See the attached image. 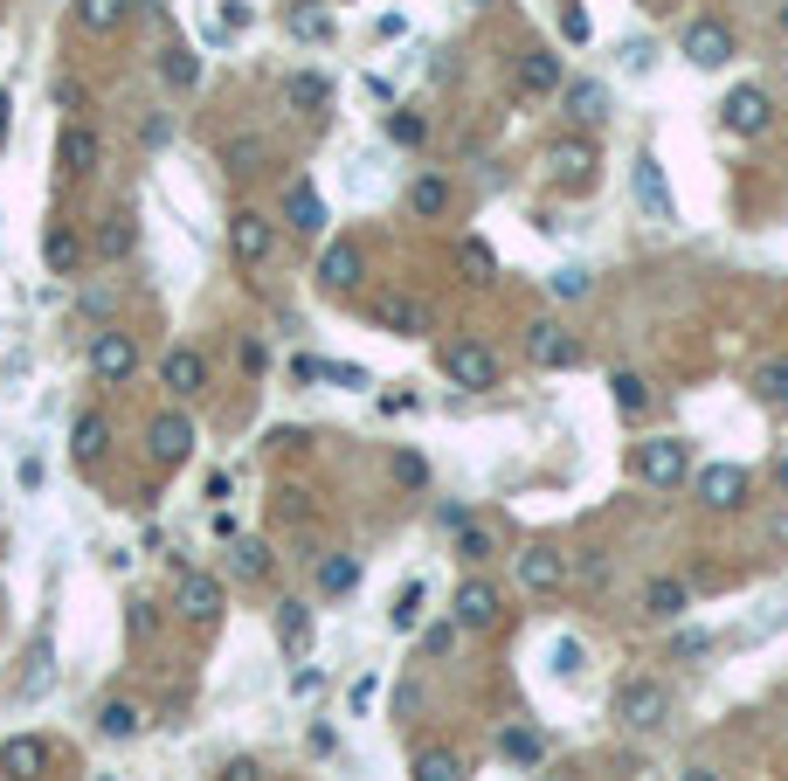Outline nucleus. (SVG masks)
Listing matches in <instances>:
<instances>
[{
  "label": "nucleus",
  "mask_w": 788,
  "mask_h": 781,
  "mask_svg": "<svg viewBox=\"0 0 788 781\" xmlns=\"http://www.w3.org/2000/svg\"><path fill=\"white\" fill-rule=\"evenodd\" d=\"M539 166H547V180L560 187V194H588V187L602 180V152H595V139H581V131L554 139L547 152H539Z\"/></svg>",
  "instance_id": "obj_1"
},
{
  "label": "nucleus",
  "mask_w": 788,
  "mask_h": 781,
  "mask_svg": "<svg viewBox=\"0 0 788 781\" xmlns=\"http://www.w3.org/2000/svg\"><path fill=\"white\" fill-rule=\"evenodd\" d=\"M615 719H623L630 733H657L671 719V684L664 678H630L623 692H615Z\"/></svg>",
  "instance_id": "obj_2"
},
{
  "label": "nucleus",
  "mask_w": 788,
  "mask_h": 781,
  "mask_svg": "<svg viewBox=\"0 0 788 781\" xmlns=\"http://www.w3.org/2000/svg\"><path fill=\"white\" fill-rule=\"evenodd\" d=\"M636 478H644L650 491H678L691 478V450L685 436H650L644 450H636Z\"/></svg>",
  "instance_id": "obj_3"
},
{
  "label": "nucleus",
  "mask_w": 788,
  "mask_h": 781,
  "mask_svg": "<svg viewBox=\"0 0 788 781\" xmlns=\"http://www.w3.org/2000/svg\"><path fill=\"white\" fill-rule=\"evenodd\" d=\"M443 374L457 380V388H471V394H484V388H498V353L484 347V339H449L443 347Z\"/></svg>",
  "instance_id": "obj_4"
},
{
  "label": "nucleus",
  "mask_w": 788,
  "mask_h": 781,
  "mask_svg": "<svg viewBox=\"0 0 788 781\" xmlns=\"http://www.w3.org/2000/svg\"><path fill=\"white\" fill-rule=\"evenodd\" d=\"M720 125L734 131V139H761V131L775 125V98H767L761 84H734L720 98Z\"/></svg>",
  "instance_id": "obj_5"
},
{
  "label": "nucleus",
  "mask_w": 788,
  "mask_h": 781,
  "mask_svg": "<svg viewBox=\"0 0 788 781\" xmlns=\"http://www.w3.org/2000/svg\"><path fill=\"white\" fill-rule=\"evenodd\" d=\"M90 374H98L104 388H125V380L139 374V339H131L125 326H104L98 339H90Z\"/></svg>",
  "instance_id": "obj_6"
},
{
  "label": "nucleus",
  "mask_w": 788,
  "mask_h": 781,
  "mask_svg": "<svg viewBox=\"0 0 788 781\" xmlns=\"http://www.w3.org/2000/svg\"><path fill=\"white\" fill-rule=\"evenodd\" d=\"M174 602H180V616L187 622H201V630H208V622H221V581L208 575V567H180V588H174Z\"/></svg>",
  "instance_id": "obj_7"
},
{
  "label": "nucleus",
  "mask_w": 788,
  "mask_h": 781,
  "mask_svg": "<svg viewBox=\"0 0 788 781\" xmlns=\"http://www.w3.org/2000/svg\"><path fill=\"white\" fill-rule=\"evenodd\" d=\"M525 353H533V367H547V374L581 367V339L568 326H554V318H533V326H525Z\"/></svg>",
  "instance_id": "obj_8"
},
{
  "label": "nucleus",
  "mask_w": 788,
  "mask_h": 781,
  "mask_svg": "<svg viewBox=\"0 0 788 781\" xmlns=\"http://www.w3.org/2000/svg\"><path fill=\"white\" fill-rule=\"evenodd\" d=\"M691 484H699V499H706L712 512H740V505H747V491H754L747 464H706Z\"/></svg>",
  "instance_id": "obj_9"
},
{
  "label": "nucleus",
  "mask_w": 788,
  "mask_h": 781,
  "mask_svg": "<svg viewBox=\"0 0 788 781\" xmlns=\"http://www.w3.org/2000/svg\"><path fill=\"white\" fill-rule=\"evenodd\" d=\"M229 250H236V263H242V270H263V263L277 256V228L263 222V215H250V207H242V215L229 222Z\"/></svg>",
  "instance_id": "obj_10"
},
{
  "label": "nucleus",
  "mask_w": 788,
  "mask_h": 781,
  "mask_svg": "<svg viewBox=\"0 0 788 781\" xmlns=\"http://www.w3.org/2000/svg\"><path fill=\"white\" fill-rule=\"evenodd\" d=\"M685 63H699V70H720V63H734V28H726L720 14H706V22H691V28H685Z\"/></svg>",
  "instance_id": "obj_11"
},
{
  "label": "nucleus",
  "mask_w": 788,
  "mask_h": 781,
  "mask_svg": "<svg viewBox=\"0 0 788 781\" xmlns=\"http://www.w3.org/2000/svg\"><path fill=\"white\" fill-rule=\"evenodd\" d=\"M630 187H636V201H644L650 222H664V228L678 222V201H671V180H664V166H657V152H644V160H636Z\"/></svg>",
  "instance_id": "obj_12"
},
{
  "label": "nucleus",
  "mask_w": 788,
  "mask_h": 781,
  "mask_svg": "<svg viewBox=\"0 0 788 781\" xmlns=\"http://www.w3.org/2000/svg\"><path fill=\"white\" fill-rule=\"evenodd\" d=\"M145 450H153V464L160 470H174V464H187V450H194V423L174 408V415H160L153 429H145Z\"/></svg>",
  "instance_id": "obj_13"
},
{
  "label": "nucleus",
  "mask_w": 788,
  "mask_h": 781,
  "mask_svg": "<svg viewBox=\"0 0 788 781\" xmlns=\"http://www.w3.org/2000/svg\"><path fill=\"white\" fill-rule=\"evenodd\" d=\"M519 588H525V595H554V588H568V554H554V546H525V554H519Z\"/></svg>",
  "instance_id": "obj_14"
},
{
  "label": "nucleus",
  "mask_w": 788,
  "mask_h": 781,
  "mask_svg": "<svg viewBox=\"0 0 788 781\" xmlns=\"http://www.w3.org/2000/svg\"><path fill=\"white\" fill-rule=\"evenodd\" d=\"M560 84H568V70H560L554 49H525L519 55V90H525V98H554Z\"/></svg>",
  "instance_id": "obj_15"
},
{
  "label": "nucleus",
  "mask_w": 788,
  "mask_h": 781,
  "mask_svg": "<svg viewBox=\"0 0 788 781\" xmlns=\"http://www.w3.org/2000/svg\"><path fill=\"white\" fill-rule=\"evenodd\" d=\"M449 616H457V630H492V622H498V588L492 581H463Z\"/></svg>",
  "instance_id": "obj_16"
},
{
  "label": "nucleus",
  "mask_w": 788,
  "mask_h": 781,
  "mask_svg": "<svg viewBox=\"0 0 788 781\" xmlns=\"http://www.w3.org/2000/svg\"><path fill=\"white\" fill-rule=\"evenodd\" d=\"M685 608H691V588H685L678 575H650V581H644V616H650V622H678Z\"/></svg>",
  "instance_id": "obj_17"
},
{
  "label": "nucleus",
  "mask_w": 788,
  "mask_h": 781,
  "mask_svg": "<svg viewBox=\"0 0 788 781\" xmlns=\"http://www.w3.org/2000/svg\"><path fill=\"white\" fill-rule=\"evenodd\" d=\"M373 318H381V326H387L394 339H422V332H429V312H422L416 298H402V291L373 298Z\"/></svg>",
  "instance_id": "obj_18"
},
{
  "label": "nucleus",
  "mask_w": 788,
  "mask_h": 781,
  "mask_svg": "<svg viewBox=\"0 0 788 781\" xmlns=\"http://www.w3.org/2000/svg\"><path fill=\"white\" fill-rule=\"evenodd\" d=\"M360 242H326V256H318V284H326V291H353V284H360Z\"/></svg>",
  "instance_id": "obj_19"
},
{
  "label": "nucleus",
  "mask_w": 788,
  "mask_h": 781,
  "mask_svg": "<svg viewBox=\"0 0 788 781\" xmlns=\"http://www.w3.org/2000/svg\"><path fill=\"white\" fill-rule=\"evenodd\" d=\"M560 98H568V118H574V125H602V118H609V84H595V76L560 84Z\"/></svg>",
  "instance_id": "obj_20"
},
{
  "label": "nucleus",
  "mask_w": 788,
  "mask_h": 781,
  "mask_svg": "<svg viewBox=\"0 0 788 781\" xmlns=\"http://www.w3.org/2000/svg\"><path fill=\"white\" fill-rule=\"evenodd\" d=\"M160 380H166L174 394H201V388H208V360L187 353V347H174V353L160 360Z\"/></svg>",
  "instance_id": "obj_21"
},
{
  "label": "nucleus",
  "mask_w": 788,
  "mask_h": 781,
  "mask_svg": "<svg viewBox=\"0 0 788 781\" xmlns=\"http://www.w3.org/2000/svg\"><path fill=\"white\" fill-rule=\"evenodd\" d=\"M284 222L297 228V236H318V228L332 222V215H326V201H318V187H312V180H297L291 194H284Z\"/></svg>",
  "instance_id": "obj_22"
},
{
  "label": "nucleus",
  "mask_w": 788,
  "mask_h": 781,
  "mask_svg": "<svg viewBox=\"0 0 788 781\" xmlns=\"http://www.w3.org/2000/svg\"><path fill=\"white\" fill-rule=\"evenodd\" d=\"M131 242H139V228H131V215H125V207H111V215L98 222V242H90V250H98L104 263H125V256H131Z\"/></svg>",
  "instance_id": "obj_23"
},
{
  "label": "nucleus",
  "mask_w": 788,
  "mask_h": 781,
  "mask_svg": "<svg viewBox=\"0 0 788 781\" xmlns=\"http://www.w3.org/2000/svg\"><path fill=\"white\" fill-rule=\"evenodd\" d=\"M277 643H284V657L312 651V608L305 602H277Z\"/></svg>",
  "instance_id": "obj_24"
},
{
  "label": "nucleus",
  "mask_w": 788,
  "mask_h": 781,
  "mask_svg": "<svg viewBox=\"0 0 788 781\" xmlns=\"http://www.w3.org/2000/svg\"><path fill=\"white\" fill-rule=\"evenodd\" d=\"M42 768H49L42 740H8V747H0V774H8V781H35Z\"/></svg>",
  "instance_id": "obj_25"
},
{
  "label": "nucleus",
  "mask_w": 788,
  "mask_h": 781,
  "mask_svg": "<svg viewBox=\"0 0 788 781\" xmlns=\"http://www.w3.org/2000/svg\"><path fill=\"white\" fill-rule=\"evenodd\" d=\"M449 180L443 174H422V180H408V215H422V222H436V215H449Z\"/></svg>",
  "instance_id": "obj_26"
},
{
  "label": "nucleus",
  "mask_w": 788,
  "mask_h": 781,
  "mask_svg": "<svg viewBox=\"0 0 788 781\" xmlns=\"http://www.w3.org/2000/svg\"><path fill=\"white\" fill-rule=\"evenodd\" d=\"M139 727H145V713L131 706V698H104L98 706V733L104 740H139Z\"/></svg>",
  "instance_id": "obj_27"
},
{
  "label": "nucleus",
  "mask_w": 788,
  "mask_h": 781,
  "mask_svg": "<svg viewBox=\"0 0 788 781\" xmlns=\"http://www.w3.org/2000/svg\"><path fill=\"white\" fill-rule=\"evenodd\" d=\"M69 443H77L84 464H98V456L111 450V423H104L98 408H84V415H77V429H69Z\"/></svg>",
  "instance_id": "obj_28"
},
{
  "label": "nucleus",
  "mask_w": 788,
  "mask_h": 781,
  "mask_svg": "<svg viewBox=\"0 0 788 781\" xmlns=\"http://www.w3.org/2000/svg\"><path fill=\"white\" fill-rule=\"evenodd\" d=\"M42 263H49L55 277H77V263H84V242L69 236V228H49V236H42Z\"/></svg>",
  "instance_id": "obj_29"
},
{
  "label": "nucleus",
  "mask_w": 788,
  "mask_h": 781,
  "mask_svg": "<svg viewBox=\"0 0 788 781\" xmlns=\"http://www.w3.org/2000/svg\"><path fill=\"white\" fill-rule=\"evenodd\" d=\"M360 588V560L353 554H326L318 560V595H353Z\"/></svg>",
  "instance_id": "obj_30"
},
{
  "label": "nucleus",
  "mask_w": 788,
  "mask_h": 781,
  "mask_svg": "<svg viewBox=\"0 0 788 781\" xmlns=\"http://www.w3.org/2000/svg\"><path fill=\"white\" fill-rule=\"evenodd\" d=\"M284 98H291V111H312V118H318V111L332 104V84H326V76H318V70H297Z\"/></svg>",
  "instance_id": "obj_31"
},
{
  "label": "nucleus",
  "mask_w": 788,
  "mask_h": 781,
  "mask_svg": "<svg viewBox=\"0 0 788 781\" xmlns=\"http://www.w3.org/2000/svg\"><path fill=\"white\" fill-rule=\"evenodd\" d=\"M498 754H505V760H519V768H539L547 740H539L533 727H505V733H498Z\"/></svg>",
  "instance_id": "obj_32"
},
{
  "label": "nucleus",
  "mask_w": 788,
  "mask_h": 781,
  "mask_svg": "<svg viewBox=\"0 0 788 781\" xmlns=\"http://www.w3.org/2000/svg\"><path fill=\"white\" fill-rule=\"evenodd\" d=\"M416 781H471V774H463V754L422 747V754H416Z\"/></svg>",
  "instance_id": "obj_33"
},
{
  "label": "nucleus",
  "mask_w": 788,
  "mask_h": 781,
  "mask_svg": "<svg viewBox=\"0 0 788 781\" xmlns=\"http://www.w3.org/2000/svg\"><path fill=\"white\" fill-rule=\"evenodd\" d=\"M63 166L98 174V131H90V125H69V131H63Z\"/></svg>",
  "instance_id": "obj_34"
},
{
  "label": "nucleus",
  "mask_w": 788,
  "mask_h": 781,
  "mask_svg": "<svg viewBox=\"0 0 788 781\" xmlns=\"http://www.w3.org/2000/svg\"><path fill=\"white\" fill-rule=\"evenodd\" d=\"M131 14V0H77V22L90 28V35H111Z\"/></svg>",
  "instance_id": "obj_35"
},
{
  "label": "nucleus",
  "mask_w": 788,
  "mask_h": 781,
  "mask_svg": "<svg viewBox=\"0 0 788 781\" xmlns=\"http://www.w3.org/2000/svg\"><path fill=\"white\" fill-rule=\"evenodd\" d=\"M609 394H615V408H623L630 423H636V415L650 408V388H644V374H630V367H623V374H609Z\"/></svg>",
  "instance_id": "obj_36"
},
{
  "label": "nucleus",
  "mask_w": 788,
  "mask_h": 781,
  "mask_svg": "<svg viewBox=\"0 0 788 781\" xmlns=\"http://www.w3.org/2000/svg\"><path fill=\"white\" fill-rule=\"evenodd\" d=\"M229 575H236V581H263V575H270V546H263V540H236Z\"/></svg>",
  "instance_id": "obj_37"
},
{
  "label": "nucleus",
  "mask_w": 788,
  "mask_h": 781,
  "mask_svg": "<svg viewBox=\"0 0 788 781\" xmlns=\"http://www.w3.org/2000/svg\"><path fill=\"white\" fill-rule=\"evenodd\" d=\"M754 388H761V402H775V408H788V353H775V360H761V367H754Z\"/></svg>",
  "instance_id": "obj_38"
},
{
  "label": "nucleus",
  "mask_w": 788,
  "mask_h": 781,
  "mask_svg": "<svg viewBox=\"0 0 788 781\" xmlns=\"http://www.w3.org/2000/svg\"><path fill=\"white\" fill-rule=\"evenodd\" d=\"M160 76H166V90H194V84H201V55H194V49H166Z\"/></svg>",
  "instance_id": "obj_39"
},
{
  "label": "nucleus",
  "mask_w": 788,
  "mask_h": 781,
  "mask_svg": "<svg viewBox=\"0 0 788 781\" xmlns=\"http://www.w3.org/2000/svg\"><path fill=\"white\" fill-rule=\"evenodd\" d=\"M291 35L297 42H332V14L326 8H291Z\"/></svg>",
  "instance_id": "obj_40"
},
{
  "label": "nucleus",
  "mask_w": 788,
  "mask_h": 781,
  "mask_svg": "<svg viewBox=\"0 0 788 781\" xmlns=\"http://www.w3.org/2000/svg\"><path fill=\"white\" fill-rule=\"evenodd\" d=\"M387 139L394 146H422L429 139V118H422V111H387Z\"/></svg>",
  "instance_id": "obj_41"
},
{
  "label": "nucleus",
  "mask_w": 788,
  "mask_h": 781,
  "mask_svg": "<svg viewBox=\"0 0 788 781\" xmlns=\"http://www.w3.org/2000/svg\"><path fill=\"white\" fill-rule=\"evenodd\" d=\"M387 470H394V484H402V491H422V484H429V464H422L416 450H394Z\"/></svg>",
  "instance_id": "obj_42"
},
{
  "label": "nucleus",
  "mask_w": 788,
  "mask_h": 781,
  "mask_svg": "<svg viewBox=\"0 0 788 781\" xmlns=\"http://www.w3.org/2000/svg\"><path fill=\"white\" fill-rule=\"evenodd\" d=\"M498 554V540H492V532H484V526H457V560H492Z\"/></svg>",
  "instance_id": "obj_43"
},
{
  "label": "nucleus",
  "mask_w": 788,
  "mask_h": 781,
  "mask_svg": "<svg viewBox=\"0 0 788 781\" xmlns=\"http://www.w3.org/2000/svg\"><path fill=\"white\" fill-rule=\"evenodd\" d=\"M547 291H554L560 304H574V298H588V270H581V263H568V270H554V277H547Z\"/></svg>",
  "instance_id": "obj_44"
},
{
  "label": "nucleus",
  "mask_w": 788,
  "mask_h": 781,
  "mask_svg": "<svg viewBox=\"0 0 788 781\" xmlns=\"http://www.w3.org/2000/svg\"><path fill=\"white\" fill-rule=\"evenodd\" d=\"M387 622H394V630H416V622H422V581H408L402 595H394V616Z\"/></svg>",
  "instance_id": "obj_45"
},
{
  "label": "nucleus",
  "mask_w": 788,
  "mask_h": 781,
  "mask_svg": "<svg viewBox=\"0 0 788 781\" xmlns=\"http://www.w3.org/2000/svg\"><path fill=\"white\" fill-rule=\"evenodd\" d=\"M125 630H131V643H153L160 637V608L153 602H131L125 608Z\"/></svg>",
  "instance_id": "obj_46"
},
{
  "label": "nucleus",
  "mask_w": 788,
  "mask_h": 781,
  "mask_svg": "<svg viewBox=\"0 0 788 781\" xmlns=\"http://www.w3.org/2000/svg\"><path fill=\"white\" fill-rule=\"evenodd\" d=\"M457 263H463V270H471L478 284H484V277H492V270H498V256H492V242H478V236H471V242H463V250H457Z\"/></svg>",
  "instance_id": "obj_47"
},
{
  "label": "nucleus",
  "mask_w": 788,
  "mask_h": 781,
  "mask_svg": "<svg viewBox=\"0 0 788 781\" xmlns=\"http://www.w3.org/2000/svg\"><path fill=\"white\" fill-rule=\"evenodd\" d=\"M560 35H568V42H588V8H581V0H560Z\"/></svg>",
  "instance_id": "obj_48"
},
{
  "label": "nucleus",
  "mask_w": 788,
  "mask_h": 781,
  "mask_svg": "<svg viewBox=\"0 0 788 781\" xmlns=\"http://www.w3.org/2000/svg\"><path fill=\"white\" fill-rule=\"evenodd\" d=\"M49 678H55L49 643H35V671H28V684H22V698H42V692H49Z\"/></svg>",
  "instance_id": "obj_49"
},
{
  "label": "nucleus",
  "mask_w": 788,
  "mask_h": 781,
  "mask_svg": "<svg viewBox=\"0 0 788 781\" xmlns=\"http://www.w3.org/2000/svg\"><path fill=\"white\" fill-rule=\"evenodd\" d=\"M422 651H429V657H449V651H457V616L436 622V630H422Z\"/></svg>",
  "instance_id": "obj_50"
},
{
  "label": "nucleus",
  "mask_w": 788,
  "mask_h": 781,
  "mask_svg": "<svg viewBox=\"0 0 788 781\" xmlns=\"http://www.w3.org/2000/svg\"><path fill=\"white\" fill-rule=\"evenodd\" d=\"M326 380H332V388H373L367 367H346V360H326Z\"/></svg>",
  "instance_id": "obj_51"
},
{
  "label": "nucleus",
  "mask_w": 788,
  "mask_h": 781,
  "mask_svg": "<svg viewBox=\"0 0 788 781\" xmlns=\"http://www.w3.org/2000/svg\"><path fill=\"white\" fill-rule=\"evenodd\" d=\"M256 160H263V139H242V146H229V166H236V174H256Z\"/></svg>",
  "instance_id": "obj_52"
},
{
  "label": "nucleus",
  "mask_w": 788,
  "mask_h": 781,
  "mask_svg": "<svg viewBox=\"0 0 788 781\" xmlns=\"http://www.w3.org/2000/svg\"><path fill=\"white\" fill-rule=\"evenodd\" d=\"M373 692H381V678H373V671H367V678H353L346 706H353V713H367V706H373Z\"/></svg>",
  "instance_id": "obj_53"
},
{
  "label": "nucleus",
  "mask_w": 788,
  "mask_h": 781,
  "mask_svg": "<svg viewBox=\"0 0 788 781\" xmlns=\"http://www.w3.org/2000/svg\"><path fill=\"white\" fill-rule=\"evenodd\" d=\"M554 671L560 678H581V643H554Z\"/></svg>",
  "instance_id": "obj_54"
},
{
  "label": "nucleus",
  "mask_w": 788,
  "mask_h": 781,
  "mask_svg": "<svg viewBox=\"0 0 788 781\" xmlns=\"http://www.w3.org/2000/svg\"><path fill=\"white\" fill-rule=\"evenodd\" d=\"M291 692H297V698H318V692H326V671H297Z\"/></svg>",
  "instance_id": "obj_55"
},
{
  "label": "nucleus",
  "mask_w": 788,
  "mask_h": 781,
  "mask_svg": "<svg viewBox=\"0 0 788 781\" xmlns=\"http://www.w3.org/2000/svg\"><path fill=\"white\" fill-rule=\"evenodd\" d=\"M291 374H297V380H326V360H312V353H297V360H291Z\"/></svg>",
  "instance_id": "obj_56"
},
{
  "label": "nucleus",
  "mask_w": 788,
  "mask_h": 781,
  "mask_svg": "<svg viewBox=\"0 0 788 781\" xmlns=\"http://www.w3.org/2000/svg\"><path fill=\"white\" fill-rule=\"evenodd\" d=\"M221 781H263V768H256V760H229V768H221Z\"/></svg>",
  "instance_id": "obj_57"
},
{
  "label": "nucleus",
  "mask_w": 788,
  "mask_h": 781,
  "mask_svg": "<svg viewBox=\"0 0 788 781\" xmlns=\"http://www.w3.org/2000/svg\"><path fill=\"white\" fill-rule=\"evenodd\" d=\"M8 111H14V104H8V90H0V146H8Z\"/></svg>",
  "instance_id": "obj_58"
},
{
  "label": "nucleus",
  "mask_w": 788,
  "mask_h": 781,
  "mask_svg": "<svg viewBox=\"0 0 788 781\" xmlns=\"http://www.w3.org/2000/svg\"><path fill=\"white\" fill-rule=\"evenodd\" d=\"M678 781H720V774H712V768H685Z\"/></svg>",
  "instance_id": "obj_59"
},
{
  "label": "nucleus",
  "mask_w": 788,
  "mask_h": 781,
  "mask_svg": "<svg viewBox=\"0 0 788 781\" xmlns=\"http://www.w3.org/2000/svg\"><path fill=\"white\" fill-rule=\"evenodd\" d=\"M775 22H781V35H788V0H781V8H775Z\"/></svg>",
  "instance_id": "obj_60"
},
{
  "label": "nucleus",
  "mask_w": 788,
  "mask_h": 781,
  "mask_svg": "<svg viewBox=\"0 0 788 781\" xmlns=\"http://www.w3.org/2000/svg\"><path fill=\"white\" fill-rule=\"evenodd\" d=\"M554 781H568V774H554Z\"/></svg>",
  "instance_id": "obj_61"
}]
</instances>
